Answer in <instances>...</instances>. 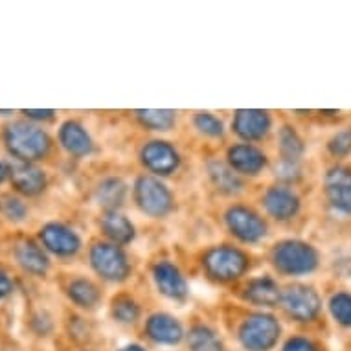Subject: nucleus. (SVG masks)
Returning <instances> with one entry per match:
<instances>
[{"instance_id":"nucleus-24","label":"nucleus","mask_w":351,"mask_h":351,"mask_svg":"<svg viewBox=\"0 0 351 351\" xmlns=\"http://www.w3.org/2000/svg\"><path fill=\"white\" fill-rule=\"evenodd\" d=\"M66 294H69V298L77 307H83V309H93L101 300V293H99L98 285H94L86 278H75V280H72L69 283Z\"/></svg>"},{"instance_id":"nucleus-17","label":"nucleus","mask_w":351,"mask_h":351,"mask_svg":"<svg viewBox=\"0 0 351 351\" xmlns=\"http://www.w3.org/2000/svg\"><path fill=\"white\" fill-rule=\"evenodd\" d=\"M145 335L156 344L175 346L182 340L184 331L175 317L167 313H155L145 322Z\"/></svg>"},{"instance_id":"nucleus-14","label":"nucleus","mask_w":351,"mask_h":351,"mask_svg":"<svg viewBox=\"0 0 351 351\" xmlns=\"http://www.w3.org/2000/svg\"><path fill=\"white\" fill-rule=\"evenodd\" d=\"M272 118L267 110L243 109L236 110L234 120H232V131L245 140L247 144L250 142H261L271 133Z\"/></svg>"},{"instance_id":"nucleus-16","label":"nucleus","mask_w":351,"mask_h":351,"mask_svg":"<svg viewBox=\"0 0 351 351\" xmlns=\"http://www.w3.org/2000/svg\"><path fill=\"white\" fill-rule=\"evenodd\" d=\"M8 175L12 179L13 188L23 195L34 197L47 188V175L43 169L35 167L29 162H21L13 158L8 164Z\"/></svg>"},{"instance_id":"nucleus-5","label":"nucleus","mask_w":351,"mask_h":351,"mask_svg":"<svg viewBox=\"0 0 351 351\" xmlns=\"http://www.w3.org/2000/svg\"><path fill=\"white\" fill-rule=\"evenodd\" d=\"M90 267L101 280L109 283L125 282L131 274V261L120 245L110 241L94 243L88 252Z\"/></svg>"},{"instance_id":"nucleus-3","label":"nucleus","mask_w":351,"mask_h":351,"mask_svg":"<svg viewBox=\"0 0 351 351\" xmlns=\"http://www.w3.org/2000/svg\"><path fill=\"white\" fill-rule=\"evenodd\" d=\"M248 256L241 248L230 247V245H221L213 247L204 252L202 258V269L219 283H230L237 278H241L248 271Z\"/></svg>"},{"instance_id":"nucleus-1","label":"nucleus","mask_w":351,"mask_h":351,"mask_svg":"<svg viewBox=\"0 0 351 351\" xmlns=\"http://www.w3.org/2000/svg\"><path fill=\"white\" fill-rule=\"evenodd\" d=\"M4 144L15 160L35 162L45 158L50 151V136L28 121H13L4 129Z\"/></svg>"},{"instance_id":"nucleus-12","label":"nucleus","mask_w":351,"mask_h":351,"mask_svg":"<svg viewBox=\"0 0 351 351\" xmlns=\"http://www.w3.org/2000/svg\"><path fill=\"white\" fill-rule=\"evenodd\" d=\"M39 239L58 258H72L81 248V237L63 223H47L39 230Z\"/></svg>"},{"instance_id":"nucleus-26","label":"nucleus","mask_w":351,"mask_h":351,"mask_svg":"<svg viewBox=\"0 0 351 351\" xmlns=\"http://www.w3.org/2000/svg\"><path fill=\"white\" fill-rule=\"evenodd\" d=\"M134 116L140 121V125L149 129V131H158V133L171 131L177 123V112H173V110H136Z\"/></svg>"},{"instance_id":"nucleus-19","label":"nucleus","mask_w":351,"mask_h":351,"mask_svg":"<svg viewBox=\"0 0 351 351\" xmlns=\"http://www.w3.org/2000/svg\"><path fill=\"white\" fill-rule=\"evenodd\" d=\"M280 296L282 291L278 287L276 280L267 274L248 280L243 289V298L259 307H274L280 304Z\"/></svg>"},{"instance_id":"nucleus-28","label":"nucleus","mask_w":351,"mask_h":351,"mask_svg":"<svg viewBox=\"0 0 351 351\" xmlns=\"http://www.w3.org/2000/svg\"><path fill=\"white\" fill-rule=\"evenodd\" d=\"M110 313H112V317H114L116 322L134 324L140 317V307L138 304L134 302V298L127 296V294H121V296L114 298V302H112Z\"/></svg>"},{"instance_id":"nucleus-20","label":"nucleus","mask_w":351,"mask_h":351,"mask_svg":"<svg viewBox=\"0 0 351 351\" xmlns=\"http://www.w3.org/2000/svg\"><path fill=\"white\" fill-rule=\"evenodd\" d=\"M206 171L213 188L223 195H237L245 190L241 175H237L226 162L212 160L208 164Z\"/></svg>"},{"instance_id":"nucleus-22","label":"nucleus","mask_w":351,"mask_h":351,"mask_svg":"<svg viewBox=\"0 0 351 351\" xmlns=\"http://www.w3.org/2000/svg\"><path fill=\"white\" fill-rule=\"evenodd\" d=\"M15 259L24 271L34 274V276H45L48 272V267H50V261H48L45 250L29 239L19 243L17 248H15Z\"/></svg>"},{"instance_id":"nucleus-7","label":"nucleus","mask_w":351,"mask_h":351,"mask_svg":"<svg viewBox=\"0 0 351 351\" xmlns=\"http://www.w3.org/2000/svg\"><path fill=\"white\" fill-rule=\"evenodd\" d=\"M226 228L245 245H258L267 237V223L256 210L247 204H234L225 213Z\"/></svg>"},{"instance_id":"nucleus-31","label":"nucleus","mask_w":351,"mask_h":351,"mask_svg":"<svg viewBox=\"0 0 351 351\" xmlns=\"http://www.w3.org/2000/svg\"><path fill=\"white\" fill-rule=\"evenodd\" d=\"M0 213L12 223H21L28 215V208L19 197L2 195L0 197Z\"/></svg>"},{"instance_id":"nucleus-27","label":"nucleus","mask_w":351,"mask_h":351,"mask_svg":"<svg viewBox=\"0 0 351 351\" xmlns=\"http://www.w3.org/2000/svg\"><path fill=\"white\" fill-rule=\"evenodd\" d=\"M188 346L191 351H223L217 333L204 324H197L188 333Z\"/></svg>"},{"instance_id":"nucleus-29","label":"nucleus","mask_w":351,"mask_h":351,"mask_svg":"<svg viewBox=\"0 0 351 351\" xmlns=\"http://www.w3.org/2000/svg\"><path fill=\"white\" fill-rule=\"evenodd\" d=\"M193 127L206 138H223L225 136V125L221 118L212 112H195L193 116Z\"/></svg>"},{"instance_id":"nucleus-2","label":"nucleus","mask_w":351,"mask_h":351,"mask_svg":"<svg viewBox=\"0 0 351 351\" xmlns=\"http://www.w3.org/2000/svg\"><path fill=\"white\" fill-rule=\"evenodd\" d=\"M271 263L283 276H305L318 269L320 256L313 245L300 239H285L274 245Z\"/></svg>"},{"instance_id":"nucleus-36","label":"nucleus","mask_w":351,"mask_h":351,"mask_svg":"<svg viewBox=\"0 0 351 351\" xmlns=\"http://www.w3.org/2000/svg\"><path fill=\"white\" fill-rule=\"evenodd\" d=\"M12 293H13L12 278L8 276L4 271H0V300L6 298V296H10Z\"/></svg>"},{"instance_id":"nucleus-10","label":"nucleus","mask_w":351,"mask_h":351,"mask_svg":"<svg viewBox=\"0 0 351 351\" xmlns=\"http://www.w3.org/2000/svg\"><path fill=\"white\" fill-rule=\"evenodd\" d=\"M151 276H153L155 287L164 298L171 300V302H180V304L188 298L190 287H188L184 274L169 259L156 261L151 271Z\"/></svg>"},{"instance_id":"nucleus-11","label":"nucleus","mask_w":351,"mask_h":351,"mask_svg":"<svg viewBox=\"0 0 351 351\" xmlns=\"http://www.w3.org/2000/svg\"><path fill=\"white\" fill-rule=\"evenodd\" d=\"M261 204L265 208L267 215L278 223L291 221L300 212L298 193L287 184H276L267 188V191L261 197Z\"/></svg>"},{"instance_id":"nucleus-21","label":"nucleus","mask_w":351,"mask_h":351,"mask_svg":"<svg viewBox=\"0 0 351 351\" xmlns=\"http://www.w3.org/2000/svg\"><path fill=\"white\" fill-rule=\"evenodd\" d=\"M101 232L110 243L120 245V247L129 245L136 236L133 223L118 210H109L101 215Z\"/></svg>"},{"instance_id":"nucleus-8","label":"nucleus","mask_w":351,"mask_h":351,"mask_svg":"<svg viewBox=\"0 0 351 351\" xmlns=\"http://www.w3.org/2000/svg\"><path fill=\"white\" fill-rule=\"evenodd\" d=\"M280 305H282L283 311L294 320L309 322V320L318 317L320 307H322V300H320V294L309 285L294 283V285H289L282 291Z\"/></svg>"},{"instance_id":"nucleus-4","label":"nucleus","mask_w":351,"mask_h":351,"mask_svg":"<svg viewBox=\"0 0 351 351\" xmlns=\"http://www.w3.org/2000/svg\"><path fill=\"white\" fill-rule=\"evenodd\" d=\"M134 202L142 213L153 219L167 217L175 208L171 190L155 175H142L133 188Z\"/></svg>"},{"instance_id":"nucleus-15","label":"nucleus","mask_w":351,"mask_h":351,"mask_svg":"<svg viewBox=\"0 0 351 351\" xmlns=\"http://www.w3.org/2000/svg\"><path fill=\"white\" fill-rule=\"evenodd\" d=\"M267 155L259 149L258 145L247 144H234L226 151V164L237 173L245 177H258L259 173L267 167Z\"/></svg>"},{"instance_id":"nucleus-38","label":"nucleus","mask_w":351,"mask_h":351,"mask_svg":"<svg viewBox=\"0 0 351 351\" xmlns=\"http://www.w3.org/2000/svg\"><path fill=\"white\" fill-rule=\"evenodd\" d=\"M6 177H8V166H4V164L0 162V182H4Z\"/></svg>"},{"instance_id":"nucleus-13","label":"nucleus","mask_w":351,"mask_h":351,"mask_svg":"<svg viewBox=\"0 0 351 351\" xmlns=\"http://www.w3.org/2000/svg\"><path fill=\"white\" fill-rule=\"evenodd\" d=\"M324 190L335 212L351 215V167H331L324 179Z\"/></svg>"},{"instance_id":"nucleus-6","label":"nucleus","mask_w":351,"mask_h":351,"mask_svg":"<svg viewBox=\"0 0 351 351\" xmlns=\"http://www.w3.org/2000/svg\"><path fill=\"white\" fill-rule=\"evenodd\" d=\"M237 337L247 351H269L280 339V324L272 315L252 313L241 322Z\"/></svg>"},{"instance_id":"nucleus-34","label":"nucleus","mask_w":351,"mask_h":351,"mask_svg":"<svg viewBox=\"0 0 351 351\" xmlns=\"http://www.w3.org/2000/svg\"><path fill=\"white\" fill-rule=\"evenodd\" d=\"M283 351H317V348L311 340L304 339V337H293L283 346Z\"/></svg>"},{"instance_id":"nucleus-32","label":"nucleus","mask_w":351,"mask_h":351,"mask_svg":"<svg viewBox=\"0 0 351 351\" xmlns=\"http://www.w3.org/2000/svg\"><path fill=\"white\" fill-rule=\"evenodd\" d=\"M329 153L335 158H344L351 153V127H346L339 133H335L328 142Z\"/></svg>"},{"instance_id":"nucleus-33","label":"nucleus","mask_w":351,"mask_h":351,"mask_svg":"<svg viewBox=\"0 0 351 351\" xmlns=\"http://www.w3.org/2000/svg\"><path fill=\"white\" fill-rule=\"evenodd\" d=\"M302 175V167L300 162H289V160H280L276 166V177L283 180V182H293Z\"/></svg>"},{"instance_id":"nucleus-25","label":"nucleus","mask_w":351,"mask_h":351,"mask_svg":"<svg viewBox=\"0 0 351 351\" xmlns=\"http://www.w3.org/2000/svg\"><path fill=\"white\" fill-rule=\"evenodd\" d=\"M278 151H280V158L289 162H300L305 153V144L302 136H300L294 127L283 125L278 131Z\"/></svg>"},{"instance_id":"nucleus-23","label":"nucleus","mask_w":351,"mask_h":351,"mask_svg":"<svg viewBox=\"0 0 351 351\" xmlns=\"http://www.w3.org/2000/svg\"><path fill=\"white\" fill-rule=\"evenodd\" d=\"M127 195V186L123 180L118 177H109L104 179L96 188V201L99 206L105 208V212L109 210H118L123 204Z\"/></svg>"},{"instance_id":"nucleus-37","label":"nucleus","mask_w":351,"mask_h":351,"mask_svg":"<svg viewBox=\"0 0 351 351\" xmlns=\"http://www.w3.org/2000/svg\"><path fill=\"white\" fill-rule=\"evenodd\" d=\"M120 351H145V350L138 344H131V346H125V348H121Z\"/></svg>"},{"instance_id":"nucleus-18","label":"nucleus","mask_w":351,"mask_h":351,"mask_svg":"<svg viewBox=\"0 0 351 351\" xmlns=\"http://www.w3.org/2000/svg\"><path fill=\"white\" fill-rule=\"evenodd\" d=\"M59 144L69 155L75 158L88 156L94 151V142L80 121L66 120L59 127Z\"/></svg>"},{"instance_id":"nucleus-9","label":"nucleus","mask_w":351,"mask_h":351,"mask_svg":"<svg viewBox=\"0 0 351 351\" xmlns=\"http://www.w3.org/2000/svg\"><path fill=\"white\" fill-rule=\"evenodd\" d=\"M140 162L149 173L156 177H167L179 169L180 156L169 142L164 140H151L140 151Z\"/></svg>"},{"instance_id":"nucleus-35","label":"nucleus","mask_w":351,"mask_h":351,"mask_svg":"<svg viewBox=\"0 0 351 351\" xmlns=\"http://www.w3.org/2000/svg\"><path fill=\"white\" fill-rule=\"evenodd\" d=\"M23 114L26 116L28 120L48 121V120H53L56 112H53V110H23Z\"/></svg>"},{"instance_id":"nucleus-30","label":"nucleus","mask_w":351,"mask_h":351,"mask_svg":"<svg viewBox=\"0 0 351 351\" xmlns=\"http://www.w3.org/2000/svg\"><path fill=\"white\" fill-rule=\"evenodd\" d=\"M329 311L340 326L351 328V294L337 293L329 300Z\"/></svg>"}]
</instances>
